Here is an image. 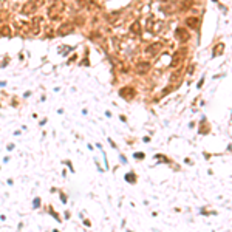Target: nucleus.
Returning <instances> with one entry per match:
<instances>
[{
	"label": "nucleus",
	"mask_w": 232,
	"mask_h": 232,
	"mask_svg": "<svg viewBox=\"0 0 232 232\" xmlns=\"http://www.w3.org/2000/svg\"><path fill=\"white\" fill-rule=\"evenodd\" d=\"M62 11H64V2H62V0H56L54 5L48 10V16H50L51 19H56Z\"/></svg>",
	"instance_id": "f257e3e1"
},
{
	"label": "nucleus",
	"mask_w": 232,
	"mask_h": 232,
	"mask_svg": "<svg viewBox=\"0 0 232 232\" xmlns=\"http://www.w3.org/2000/svg\"><path fill=\"white\" fill-rule=\"evenodd\" d=\"M149 70H150V64H149V62H139V64L136 65V71H138L139 74L147 73Z\"/></svg>",
	"instance_id": "f03ea898"
},
{
	"label": "nucleus",
	"mask_w": 232,
	"mask_h": 232,
	"mask_svg": "<svg viewBox=\"0 0 232 232\" xmlns=\"http://www.w3.org/2000/svg\"><path fill=\"white\" fill-rule=\"evenodd\" d=\"M176 36H178V39H180V40H183V42H187V40H189V37H190V36L187 34V31H186V30H183V28H178V30H176Z\"/></svg>",
	"instance_id": "7ed1b4c3"
},
{
	"label": "nucleus",
	"mask_w": 232,
	"mask_h": 232,
	"mask_svg": "<svg viewBox=\"0 0 232 232\" xmlns=\"http://www.w3.org/2000/svg\"><path fill=\"white\" fill-rule=\"evenodd\" d=\"M73 31V25L71 23H65V25H62L60 28H59V34L60 36H65V34H68V33H71Z\"/></svg>",
	"instance_id": "20e7f679"
},
{
	"label": "nucleus",
	"mask_w": 232,
	"mask_h": 232,
	"mask_svg": "<svg viewBox=\"0 0 232 232\" xmlns=\"http://www.w3.org/2000/svg\"><path fill=\"white\" fill-rule=\"evenodd\" d=\"M160 50H161V44H152L150 47L146 48V53H147V54H155V53H158Z\"/></svg>",
	"instance_id": "39448f33"
},
{
	"label": "nucleus",
	"mask_w": 232,
	"mask_h": 232,
	"mask_svg": "<svg viewBox=\"0 0 232 232\" xmlns=\"http://www.w3.org/2000/svg\"><path fill=\"white\" fill-rule=\"evenodd\" d=\"M181 56H183V51H176L175 56H173V59L170 60V67H178V64H180L181 59H183Z\"/></svg>",
	"instance_id": "423d86ee"
},
{
	"label": "nucleus",
	"mask_w": 232,
	"mask_h": 232,
	"mask_svg": "<svg viewBox=\"0 0 232 232\" xmlns=\"http://www.w3.org/2000/svg\"><path fill=\"white\" fill-rule=\"evenodd\" d=\"M186 23H187V27H190V28H197V27H198V19H197V17H189V19L186 20Z\"/></svg>",
	"instance_id": "0eeeda50"
},
{
	"label": "nucleus",
	"mask_w": 232,
	"mask_h": 232,
	"mask_svg": "<svg viewBox=\"0 0 232 232\" xmlns=\"http://www.w3.org/2000/svg\"><path fill=\"white\" fill-rule=\"evenodd\" d=\"M130 31H132L133 34H139V33H141V25H139V22H138V20H135V22H133V25H132Z\"/></svg>",
	"instance_id": "6e6552de"
},
{
	"label": "nucleus",
	"mask_w": 232,
	"mask_h": 232,
	"mask_svg": "<svg viewBox=\"0 0 232 232\" xmlns=\"http://www.w3.org/2000/svg\"><path fill=\"white\" fill-rule=\"evenodd\" d=\"M180 76H181V73H180V71L173 73V74L170 76V82H175V84H176V82H178V79H180Z\"/></svg>",
	"instance_id": "1a4fd4ad"
},
{
	"label": "nucleus",
	"mask_w": 232,
	"mask_h": 232,
	"mask_svg": "<svg viewBox=\"0 0 232 232\" xmlns=\"http://www.w3.org/2000/svg\"><path fill=\"white\" fill-rule=\"evenodd\" d=\"M39 203H40V201H39V198H36V200H34V204H36V207H39Z\"/></svg>",
	"instance_id": "9d476101"
}]
</instances>
